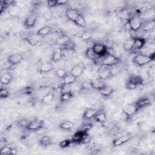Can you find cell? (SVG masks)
Returning a JSON list of instances; mask_svg holds the SVG:
<instances>
[{
    "instance_id": "1",
    "label": "cell",
    "mask_w": 155,
    "mask_h": 155,
    "mask_svg": "<svg viewBox=\"0 0 155 155\" xmlns=\"http://www.w3.org/2000/svg\"><path fill=\"white\" fill-rule=\"evenodd\" d=\"M96 64L100 65H105L107 67H112L116 65L119 62L120 59L118 57L113 54L108 52L102 56H97L96 59L93 61Z\"/></svg>"
},
{
    "instance_id": "2",
    "label": "cell",
    "mask_w": 155,
    "mask_h": 155,
    "mask_svg": "<svg viewBox=\"0 0 155 155\" xmlns=\"http://www.w3.org/2000/svg\"><path fill=\"white\" fill-rule=\"evenodd\" d=\"M154 53H153L152 54L148 55L143 53L137 54L133 59V62L138 66H143L154 59Z\"/></svg>"
},
{
    "instance_id": "3",
    "label": "cell",
    "mask_w": 155,
    "mask_h": 155,
    "mask_svg": "<svg viewBox=\"0 0 155 155\" xmlns=\"http://www.w3.org/2000/svg\"><path fill=\"white\" fill-rule=\"evenodd\" d=\"M117 134V136H116L113 141V144L114 146L121 145L130 140L131 138V134L128 131H120Z\"/></svg>"
},
{
    "instance_id": "4",
    "label": "cell",
    "mask_w": 155,
    "mask_h": 155,
    "mask_svg": "<svg viewBox=\"0 0 155 155\" xmlns=\"http://www.w3.org/2000/svg\"><path fill=\"white\" fill-rule=\"evenodd\" d=\"M113 75L110 67L105 65H100L97 70L98 78L102 80H105L111 78Z\"/></svg>"
},
{
    "instance_id": "5",
    "label": "cell",
    "mask_w": 155,
    "mask_h": 155,
    "mask_svg": "<svg viewBox=\"0 0 155 155\" xmlns=\"http://www.w3.org/2000/svg\"><path fill=\"white\" fill-rule=\"evenodd\" d=\"M139 110V108L137 107L134 103L128 104L125 105L122 108L123 113L127 116L131 117L136 113V112Z\"/></svg>"
},
{
    "instance_id": "6",
    "label": "cell",
    "mask_w": 155,
    "mask_h": 155,
    "mask_svg": "<svg viewBox=\"0 0 155 155\" xmlns=\"http://www.w3.org/2000/svg\"><path fill=\"white\" fill-rule=\"evenodd\" d=\"M131 30L134 31H137L139 30L142 25V21L138 17L136 16H131L128 20Z\"/></svg>"
},
{
    "instance_id": "7",
    "label": "cell",
    "mask_w": 155,
    "mask_h": 155,
    "mask_svg": "<svg viewBox=\"0 0 155 155\" xmlns=\"http://www.w3.org/2000/svg\"><path fill=\"white\" fill-rule=\"evenodd\" d=\"M92 48L97 56H102L108 52L107 47L105 44L101 43L94 44L92 46Z\"/></svg>"
},
{
    "instance_id": "8",
    "label": "cell",
    "mask_w": 155,
    "mask_h": 155,
    "mask_svg": "<svg viewBox=\"0 0 155 155\" xmlns=\"http://www.w3.org/2000/svg\"><path fill=\"white\" fill-rule=\"evenodd\" d=\"M43 127V122L39 119H35L33 120H30L26 129L30 131H36L40 130Z\"/></svg>"
},
{
    "instance_id": "9",
    "label": "cell",
    "mask_w": 155,
    "mask_h": 155,
    "mask_svg": "<svg viewBox=\"0 0 155 155\" xmlns=\"http://www.w3.org/2000/svg\"><path fill=\"white\" fill-rule=\"evenodd\" d=\"M44 37L39 35L38 34H33L27 36L25 39L28 42V43L31 45H37L39 44H41L43 42Z\"/></svg>"
},
{
    "instance_id": "10",
    "label": "cell",
    "mask_w": 155,
    "mask_h": 155,
    "mask_svg": "<svg viewBox=\"0 0 155 155\" xmlns=\"http://www.w3.org/2000/svg\"><path fill=\"white\" fill-rule=\"evenodd\" d=\"M38 15L36 13L33 12L28 15L24 20V25L27 28H31L34 27L37 21Z\"/></svg>"
},
{
    "instance_id": "11",
    "label": "cell",
    "mask_w": 155,
    "mask_h": 155,
    "mask_svg": "<svg viewBox=\"0 0 155 155\" xmlns=\"http://www.w3.org/2000/svg\"><path fill=\"white\" fill-rule=\"evenodd\" d=\"M23 60L22 56L19 53H12L10 54L7 59L8 63L11 65H17Z\"/></svg>"
},
{
    "instance_id": "12",
    "label": "cell",
    "mask_w": 155,
    "mask_h": 155,
    "mask_svg": "<svg viewBox=\"0 0 155 155\" xmlns=\"http://www.w3.org/2000/svg\"><path fill=\"white\" fill-rule=\"evenodd\" d=\"M70 41L71 39L67 35L62 34L55 39L54 41L53 42V44L57 45H60V47H62L67 44Z\"/></svg>"
},
{
    "instance_id": "13",
    "label": "cell",
    "mask_w": 155,
    "mask_h": 155,
    "mask_svg": "<svg viewBox=\"0 0 155 155\" xmlns=\"http://www.w3.org/2000/svg\"><path fill=\"white\" fill-rule=\"evenodd\" d=\"M84 70L85 68L83 65L81 64H76L71 67L70 73L77 78L82 75V74L84 71Z\"/></svg>"
},
{
    "instance_id": "14",
    "label": "cell",
    "mask_w": 155,
    "mask_h": 155,
    "mask_svg": "<svg viewBox=\"0 0 155 155\" xmlns=\"http://www.w3.org/2000/svg\"><path fill=\"white\" fill-rule=\"evenodd\" d=\"M66 16L67 18L75 22V21L77 19V18L79 17V16L81 15V13L79 12L78 10L72 8H69L66 10Z\"/></svg>"
},
{
    "instance_id": "15",
    "label": "cell",
    "mask_w": 155,
    "mask_h": 155,
    "mask_svg": "<svg viewBox=\"0 0 155 155\" xmlns=\"http://www.w3.org/2000/svg\"><path fill=\"white\" fill-rule=\"evenodd\" d=\"M87 137V133L85 130H80L74 133L72 138V142H79L84 140Z\"/></svg>"
},
{
    "instance_id": "16",
    "label": "cell",
    "mask_w": 155,
    "mask_h": 155,
    "mask_svg": "<svg viewBox=\"0 0 155 155\" xmlns=\"http://www.w3.org/2000/svg\"><path fill=\"white\" fill-rule=\"evenodd\" d=\"M53 65L51 63L48 62H43L39 67V71L41 73H46L53 70Z\"/></svg>"
},
{
    "instance_id": "17",
    "label": "cell",
    "mask_w": 155,
    "mask_h": 155,
    "mask_svg": "<svg viewBox=\"0 0 155 155\" xmlns=\"http://www.w3.org/2000/svg\"><path fill=\"white\" fill-rule=\"evenodd\" d=\"M146 44V40L140 37L134 38V47L133 49H135L136 50H139L143 48Z\"/></svg>"
},
{
    "instance_id": "18",
    "label": "cell",
    "mask_w": 155,
    "mask_h": 155,
    "mask_svg": "<svg viewBox=\"0 0 155 155\" xmlns=\"http://www.w3.org/2000/svg\"><path fill=\"white\" fill-rule=\"evenodd\" d=\"M155 27V21L154 19L148 20L142 22V28L145 31H150L153 30Z\"/></svg>"
},
{
    "instance_id": "19",
    "label": "cell",
    "mask_w": 155,
    "mask_h": 155,
    "mask_svg": "<svg viewBox=\"0 0 155 155\" xmlns=\"http://www.w3.org/2000/svg\"><path fill=\"white\" fill-rule=\"evenodd\" d=\"M98 110L94 108H89L85 110L83 114V119L85 120H89L91 118H94L95 115L97 114Z\"/></svg>"
},
{
    "instance_id": "20",
    "label": "cell",
    "mask_w": 155,
    "mask_h": 155,
    "mask_svg": "<svg viewBox=\"0 0 155 155\" xmlns=\"http://www.w3.org/2000/svg\"><path fill=\"white\" fill-rule=\"evenodd\" d=\"M90 84L92 88H93L96 90H97L98 91L99 90H101L105 85L104 81L99 78L91 80L90 82Z\"/></svg>"
},
{
    "instance_id": "21",
    "label": "cell",
    "mask_w": 155,
    "mask_h": 155,
    "mask_svg": "<svg viewBox=\"0 0 155 155\" xmlns=\"http://www.w3.org/2000/svg\"><path fill=\"white\" fill-rule=\"evenodd\" d=\"M63 57L62 53V49L61 47L56 48L54 49L52 53L51 54V61L53 62H56L61 59V58Z\"/></svg>"
},
{
    "instance_id": "22",
    "label": "cell",
    "mask_w": 155,
    "mask_h": 155,
    "mask_svg": "<svg viewBox=\"0 0 155 155\" xmlns=\"http://www.w3.org/2000/svg\"><path fill=\"white\" fill-rule=\"evenodd\" d=\"M13 79V76L10 73H5L1 76L0 81L1 84L6 85L9 84Z\"/></svg>"
},
{
    "instance_id": "23",
    "label": "cell",
    "mask_w": 155,
    "mask_h": 155,
    "mask_svg": "<svg viewBox=\"0 0 155 155\" xmlns=\"http://www.w3.org/2000/svg\"><path fill=\"white\" fill-rule=\"evenodd\" d=\"M118 14L121 19L125 20L126 21L131 17L129 10L125 7H121L118 11Z\"/></svg>"
},
{
    "instance_id": "24",
    "label": "cell",
    "mask_w": 155,
    "mask_h": 155,
    "mask_svg": "<svg viewBox=\"0 0 155 155\" xmlns=\"http://www.w3.org/2000/svg\"><path fill=\"white\" fill-rule=\"evenodd\" d=\"M76 78L73 76L70 73L67 74L62 79V84L64 85H71L76 81Z\"/></svg>"
},
{
    "instance_id": "25",
    "label": "cell",
    "mask_w": 155,
    "mask_h": 155,
    "mask_svg": "<svg viewBox=\"0 0 155 155\" xmlns=\"http://www.w3.org/2000/svg\"><path fill=\"white\" fill-rule=\"evenodd\" d=\"M94 119L96 122H99V123L105 122L107 120V115H106L105 112L103 110H101V111L98 110L97 114L94 117Z\"/></svg>"
},
{
    "instance_id": "26",
    "label": "cell",
    "mask_w": 155,
    "mask_h": 155,
    "mask_svg": "<svg viewBox=\"0 0 155 155\" xmlns=\"http://www.w3.org/2000/svg\"><path fill=\"white\" fill-rule=\"evenodd\" d=\"M136 105L137 106V107L139 109L144 108L147 106H148V105L150 104V101L148 98H145V97H142L139 99L138 101H137L135 103Z\"/></svg>"
},
{
    "instance_id": "27",
    "label": "cell",
    "mask_w": 155,
    "mask_h": 155,
    "mask_svg": "<svg viewBox=\"0 0 155 155\" xmlns=\"http://www.w3.org/2000/svg\"><path fill=\"white\" fill-rule=\"evenodd\" d=\"M99 91L102 96L107 97L110 96L113 93L114 90L111 87L105 84L101 90H99Z\"/></svg>"
},
{
    "instance_id": "28",
    "label": "cell",
    "mask_w": 155,
    "mask_h": 155,
    "mask_svg": "<svg viewBox=\"0 0 155 155\" xmlns=\"http://www.w3.org/2000/svg\"><path fill=\"white\" fill-rule=\"evenodd\" d=\"M52 31V28L50 26H44L40 29H39L36 33L38 34L39 35L42 36V37H45L48 35H49Z\"/></svg>"
},
{
    "instance_id": "29",
    "label": "cell",
    "mask_w": 155,
    "mask_h": 155,
    "mask_svg": "<svg viewBox=\"0 0 155 155\" xmlns=\"http://www.w3.org/2000/svg\"><path fill=\"white\" fill-rule=\"evenodd\" d=\"M134 43V38H131L127 39L124 42V48L126 51H131L133 49Z\"/></svg>"
},
{
    "instance_id": "30",
    "label": "cell",
    "mask_w": 155,
    "mask_h": 155,
    "mask_svg": "<svg viewBox=\"0 0 155 155\" xmlns=\"http://www.w3.org/2000/svg\"><path fill=\"white\" fill-rule=\"evenodd\" d=\"M74 127V124L68 120H65L62 121L60 125L59 128L64 130H70Z\"/></svg>"
},
{
    "instance_id": "31",
    "label": "cell",
    "mask_w": 155,
    "mask_h": 155,
    "mask_svg": "<svg viewBox=\"0 0 155 155\" xmlns=\"http://www.w3.org/2000/svg\"><path fill=\"white\" fill-rule=\"evenodd\" d=\"M54 98V93L50 92L45 94L42 98L41 99V102L44 104H47L50 102H51Z\"/></svg>"
},
{
    "instance_id": "32",
    "label": "cell",
    "mask_w": 155,
    "mask_h": 155,
    "mask_svg": "<svg viewBox=\"0 0 155 155\" xmlns=\"http://www.w3.org/2000/svg\"><path fill=\"white\" fill-rule=\"evenodd\" d=\"M39 143L43 147H48L51 144V139L48 136H43L39 140Z\"/></svg>"
},
{
    "instance_id": "33",
    "label": "cell",
    "mask_w": 155,
    "mask_h": 155,
    "mask_svg": "<svg viewBox=\"0 0 155 155\" xmlns=\"http://www.w3.org/2000/svg\"><path fill=\"white\" fill-rule=\"evenodd\" d=\"M73 97V94L71 91H68L64 93H61L60 96V101L62 102H65L70 100Z\"/></svg>"
},
{
    "instance_id": "34",
    "label": "cell",
    "mask_w": 155,
    "mask_h": 155,
    "mask_svg": "<svg viewBox=\"0 0 155 155\" xmlns=\"http://www.w3.org/2000/svg\"><path fill=\"white\" fill-rule=\"evenodd\" d=\"M20 11V8L14 4L8 7V13L11 16H16Z\"/></svg>"
},
{
    "instance_id": "35",
    "label": "cell",
    "mask_w": 155,
    "mask_h": 155,
    "mask_svg": "<svg viewBox=\"0 0 155 155\" xmlns=\"http://www.w3.org/2000/svg\"><path fill=\"white\" fill-rule=\"evenodd\" d=\"M85 55L87 57V58L91 59L92 61H94L96 58L97 57V54L94 53V51H93L92 47L91 48H88L87 49L86 51H85Z\"/></svg>"
},
{
    "instance_id": "36",
    "label": "cell",
    "mask_w": 155,
    "mask_h": 155,
    "mask_svg": "<svg viewBox=\"0 0 155 155\" xmlns=\"http://www.w3.org/2000/svg\"><path fill=\"white\" fill-rule=\"evenodd\" d=\"M74 23L81 27H85L86 26V21L82 15H80L77 19L75 21Z\"/></svg>"
},
{
    "instance_id": "37",
    "label": "cell",
    "mask_w": 155,
    "mask_h": 155,
    "mask_svg": "<svg viewBox=\"0 0 155 155\" xmlns=\"http://www.w3.org/2000/svg\"><path fill=\"white\" fill-rule=\"evenodd\" d=\"M14 148L12 147L11 146H8V145H6L3 147L1 150H0V154L1 155H9L11 154L12 153V150Z\"/></svg>"
},
{
    "instance_id": "38",
    "label": "cell",
    "mask_w": 155,
    "mask_h": 155,
    "mask_svg": "<svg viewBox=\"0 0 155 155\" xmlns=\"http://www.w3.org/2000/svg\"><path fill=\"white\" fill-rule=\"evenodd\" d=\"M129 81L131 82H133L134 84H138V83H141V82H143L140 75H132L131 76L128 80Z\"/></svg>"
},
{
    "instance_id": "39",
    "label": "cell",
    "mask_w": 155,
    "mask_h": 155,
    "mask_svg": "<svg viewBox=\"0 0 155 155\" xmlns=\"http://www.w3.org/2000/svg\"><path fill=\"white\" fill-rule=\"evenodd\" d=\"M67 71L64 68H58L55 71V74L57 77L59 78L63 79L64 77L67 74Z\"/></svg>"
},
{
    "instance_id": "40",
    "label": "cell",
    "mask_w": 155,
    "mask_h": 155,
    "mask_svg": "<svg viewBox=\"0 0 155 155\" xmlns=\"http://www.w3.org/2000/svg\"><path fill=\"white\" fill-rule=\"evenodd\" d=\"M92 37V33L90 31H85L82 33V34L81 36V38L83 40H88L91 39Z\"/></svg>"
},
{
    "instance_id": "41",
    "label": "cell",
    "mask_w": 155,
    "mask_h": 155,
    "mask_svg": "<svg viewBox=\"0 0 155 155\" xmlns=\"http://www.w3.org/2000/svg\"><path fill=\"white\" fill-rule=\"evenodd\" d=\"M9 96L8 90L4 87H1L0 89V97L2 99L7 98Z\"/></svg>"
},
{
    "instance_id": "42",
    "label": "cell",
    "mask_w": 155,
    "mask_h": 155,
    "mask_svg": "<svg viewBox=\"0 0 155 155\" xmlns=\"http://www.w3.org/2000/svg\"><path fill=\"white\" fill-rule=\"evenodd\" d=\"M72 142V140H69V139H65L64 140H62L60 143H59V146L61 148H66L69 147L71 143Z\"/></svg>"
},
{
    "instance_id": "43",
    "label": "cell",
    "mask_w": 155,
    "mask_h": 155,
    "mask_svg": "<svg viewBox=\"0 0 155 155\" xmlns=\"http://www.w3.org/2000/svg\"><path fill=\"white\" fill-rule=\"evenodd\" d=\"M30 120H28V119H21L20 120L19 122H18V124L20 127H24L25 128H26L27 126L28 125V123L30 122Z\"/></svg>"
},
{
    "instance_id": "44",
    "label": "cell",
    "mask_w": 155,
    "mask_h": 155,
    "mask_svg": "<svg viewBox=\"0 0 155 155\" xmlns=\"http://www.w3.org/2000/svg\"><path fill=\"white\" fill-rule=\"evenodd\" d=\"M136 84L131 82L129 81H127V82L126 83V87H127V88L130 89V90H134L136 88Z\"/></svg>"
},
{
    "instance_id": "45",
    "label": "cell",
    "mask_w": 155,
    "mask_h": 155,
    "mask_svg": "<svg viewBox=\"0 0 155 155\" xmlns=\"http://www.w3.org/2000/svg\"><path fill=\"white\" fill-rule=\"evenodd\" d=\"M47 5L49 7L53 8L56 6H58L57 5V0H50L47 1Z\"/></svg>"
},
{
    "instance_id": "46",
    "label": "cell",
    "mask_w": 155,
    "mask_h": 155,
    "mask_svg": "<svg viewBox=\"0 0 155 155\" xmlns=\"http://www.w3.org/2000/svg\"><path fill=\"white\" fill-rule=\"evenodd\" d=\"M32 91H33V89L31 87H27L22 90V93L25 94H30L32 93Z\"/></svg>"
},
{
    "instance_id": "47",
    "label": "cell",
    "mask_w": 155,
    "mask_h": 155,
    "mask_svg": "<svg viewBox=\"0 0 155 155\" xmlns=\"http://www.w3.org/2000/svg\"><path fill=\"white\" fill-rule=\"evenodd\" d=\"M143 82L138 83V84H136L135 89L137 90H142L143 88Z\"/></svg>"
},
{
    "instance_id": "48",
    "label": "cell",
    "mask_w": 155,
    "mask_h": 155,
    "mask_svg": "<svg viewBox=\"0 0 155 155\" xmlns=\"http://www.w3.org/2000/svg\"><path fill=\"white\" fill-rule=\"evenodd\" d=\"M68 2L65 0H57V5H62L67 4Z\"/></svg>"
},
{
    "instance_id": "49",
    "label": "cell",
    "mask_w": 155,
    "mask_h": 155,
    "mask_svg": "<svg viewBox=\"0 0 155 155\" xmlns=\"http://www.w3.org/2000/svg\"><path fill=\"white\" fill-rule=\"evenodd\" d=\"M125 28L127 29V30H131V28H130V24L128 22V21H126V23L125 24Z\"/></svg>"
}]
</instances>
